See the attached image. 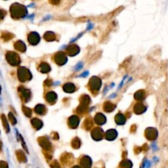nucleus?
<instances>
[{
  "instance_id": "f257e3e1",
  "label": "nucleus",
  "mask_w": 168,
  "mask_h": 168,
  "mask_svg": "<svg viewBox=\"0 0 168 168\" xmlns=\"http://www.w3.org/2000/svg\"><path fill=\"white\" fill-rule=\"evenodd\" d=\"M147 110V107L143 103V102H137V103L135 104L133 108L134 113L137 114V115H141V114H144Z\"/></svg>"
},
{
  "instance_id": "f03ea898",
  "label": "nucleus",
  "mask_w": 168,
  "mask_h": 168,
  "mask_svg": "<svg viewBox=\"0 0 168 168\" xmlns=\"http://www.w3.org/2000/svg\"><path fill=\"white\" fill-rule=\"evenodd\" d=\"M158 132L155 128H148L145 130V136L149 140H155L157 138Z\"/></svg>"
},
{
  "instance_id": "7ed1b4c3",
  "label": "nucleus",
  "mask_w": 168,
  "mask_h": 168,
  "mask_svg": "<svg viewBox=\"0 0 168 168\" xmlns=\"http://www.w3.org/2000/svg\"><path fill=\"white\" fill-rule=\"evenodd\" d=\"M114 120H115L116 124L119 125H123L125 124L126 121H127V118L123 114L118 112L114 117Z\"/></svg>"
},
{
  "instance_id": "20e7f679",
  "label": "nucleus",
  "mask_w": 168,
  "mask_h": 168,
  "mask_svg": "<svg viewBox=\"0 0 168 168\" xmlns=\"http://www.w3.org/2000/svg\"><path fill=\"white\" fill-rule=\"evenodd\" d=\"M146 97H147V93L144 89L138 90L134 94V99L138 102H143L145 101Z\"/></svg>"
},
{
  "instance_id": "39448f33",
  "label": "nucleus",
  "mask_w": 168,
  "mask_h": 168,
  "mask_svg": "<svg viewBox=\"0 0 168 168\" xmlns=\"http://www.w3.org/2000/svg\"><path fill=\"white\" fill-rule=\"evenodd\" d=\"M95 121L99 125H103L106 123V118L104 114L101 113H98L95 116Z\"/></svg>"
},
{
  "instance_id": "423d86ee",
  "label": "nucleus",
  "mask_w": 168,
  "mask_h": 168,
  "mask_svg": "<svg viewBox=\"0 0 168 168\" xmlns=\"http://www.w3.org/2000/svg\"><path fill=\"white\" fill-rule=\"evenodd\" d=\"M106 139L108 140H114L118 136V132L116 130H114V129H112L108 131H107V132L106 133Z\"/></svg>"
},
{
  "instance_id": "0eeeda50",
  "label": "nucleus",
  "mask_w": 168,
  "mask_h": 168,
  "mask_svg": "<svg viewBox=\"0 0 168 168\" xmlns=\"http://www.w3.org/2000/svg\"><path fill=\"white\" fill-rule=\"evenodd\" d=\"M116 108V105L115 104L110 103V102H106V103H104V111L107 112H110L114 110V109Z\"/></svg>"
},
{
  "instance_id": "6e6552de",
  "label": "nucleus",
  "mask_w": 168,
  "mask_h": 168,
  "mask_svg": "<svg viewBox=\"0 0 168 168\" xmlns=\"http://www.w3.org/2000/svg\"><path fill=\"white\" fill-rule=\"evenodd\" d=\"M150 166V163L149 162H146L145 164V168H149Z\"/></svg>"
}]
</instances>
